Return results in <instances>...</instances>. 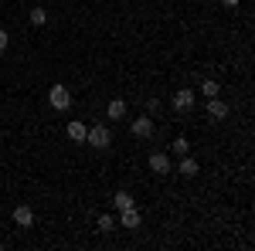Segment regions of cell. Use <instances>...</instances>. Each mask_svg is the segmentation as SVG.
<instances>
[{
	"mask_svg": "<svg viewBox=\"0 0 255 251\" xmlns=\"http://www.w3.org/2000/svg\"><path fill=\"white\" fill-rule=\"evenodd\" d=\"M48 102H51V109L65 112V109L72 105V92H68L65 85H51V88H48Z\"/></svg>",
	"mask_w": 255,
	"mask_h": 251,
	"instance_id": "obj_1",
	"label": "cell"
},
{
	"mask_svg": "<svg viewBox=\"0 0 255 251\" xmlns=\"http://www.w3.org/2000/svg\"><path fill=\"white\" fill-rule=\"evenodd\" d=\"M85 143H89V146H96V150H109V143H113V133H109L106 126H92V129L85 133Z\"/></svg>",
	"mask_w": 255,
	"mask_h": 251,
	"instance_id": "obj_2",
	"label": "cell"
},
{
	"mask_svg": "<svg viewBox=\"0 0 255 251\" xmlns=\"http://www.w3.org/2000/svg\"><path fill=\"white\" fill-rule=\"evenodd\" d=\"M174 109L177 112H191V109H194V92H191V88L174 92Z\"/></svg>",
	"mask_w": 255,
	"mask_h": 251,
	"instance_id": "obj_3",
	"label": "cell"
},
{
	"mask_svg": "<svg viewBox=\"0 0 255 251\" xmlns=\"http://www.w3.org/2000/svg\"><path fill=\"white\" fill-rule=\"evenodd\" d=\"M208 116H211V122H221V119L228 116V102H221V98H208Z\"/></svg>",
	"mask_w": 255,
	"mask_h": 251,
	"instance_id": "obj_4",
	"label": "cell"
},
{
	"mask_svg": "<svg viewBox=\"0 0 255 251\" xmlns=\"http://www.w3.org/2000/svg\"><path fill=\"white\" fill-rule=\"evenodd\" d=\"M14 224H17V228H31V224H34V211H31L27 204H17V207H14Z\"/></svg>",
	"mask_w": 255,
	"mask_h": 251,
	"instance_id": "obj_5",
	"label": "cell"
},
{
	"mask_svg": "<svg viewBox=\"0 0 255 251\" xmlns=\"http://www.w3.org/2000/svg\"><path fill=\"white\" fill-rule=\"evenodd\" d=\"M133 136H139V139H146V136H153V119L150 116H139V119H133Z\"/></svg>",
	"mask_w": 255,
	"mask_h": 251,
	"instance_id": "obj_6",
	"label": "cell"
},
{
	"mask_svg": "<svg viewBox=\"0 0 255 251\" xmlns=\"http://www.w3.org/2000/svg\"><path fill=\"white\" fill-rule=\"evenodd\" d=\"M65 133H68V139H72V143H85V133H89V126H85V122H79V119H72V122L65 126Z\"/></svg>",
	"mask_w": 255,
	"mask_h": 251,
	"instance_id": "obj_7",
	"label": "cell"
},
{
	"mask_svg": "<svg viewBox=\"0 0 255 251\" xmlns=\"http://www.w3.org/2000/svg\"><path fill=\"white\" fill-rule=\"evenodd\" d=\"M146 163H150V170H153V173H170V160H167V156L163 153H150V160H146Z\"/></svg>",
	"mask_w": 255,
	"mask_h": 251,
	"instance_id": "obj_8",
	"label": "cell"
},
{
	"mask_svg": "<svg viewBox=\"0 0 255 251\" xmlns=\"http://www.w3.org/2000/svg\"><path fill=\"white\" fill-rule=\"evenodd\" d=\"M119 228H139V211L136 207H126V211H119Z\"/></svg>",
	"mask_w": 255,
	"mask_h": 251,
	"instance_id": "obj_9",
	"label": "cell"
},
{
	"mask_svg": "<svg viewBox=\"0 0 255 251\" xmlns=\"http://www.w3.org/2000/svg\"><path fill=\"white\" fill-rule=\"evenodd\" d=\"M113 204H116V211H126V207H136V200L129 197L126 190H116V197H113Z\"/></svg>",
	"mask_w": 255,
	"mask_h": 251,
	"instance_id": "obj_10",
	"label": "cell"
},
{
	"mask_svg": "<svg viewBox=\"0 0 255 251\" xmlns=\"http://www.w3.org/2000/svg\"><path fill=\"white\" fill-rule=\"evenodd\" d=\"M106 112H109V119H123V116H126V102H123V98H113Z\"/></svg>",
	"mask_w": 255,
	"mask_h": 251,
	"instance_id": "obj_11",
	"label": "cell"
},
{
	"mask_svg": "<svg viewBox=\"0 0 255 251\" xmlns=\"http://www.w3.org/2000/svg\"><path fill=\"white\" fill-rule=\"evenodd\" d=\"M180 176H197V160L180 156Z\"/></svg>",
	"mask_w": 255,
	"mask_h": 251,
	"instance_id": "obj_12",
	"label": "cell"
},
{
	"mask_svg": "<svg viewBox=\"0 0 255 251\" xmlns=\"http://www.w3.org/2000/svg\"><path fill=\"white\" fill-rule=\"evenodd\" d=\"M170 150H174L177 156H187V153H191V143H187V139H184V136H177L174 143H170Z\"/></svg>",
	"mask_w": 255,
	"mask_h": 251,
	"instance_id": "obj_13",
	"label": "cell"
},
{
	"mask_svg": "<svg viewBox=\"0 0 255 251\" xmlns=\"http://www.w3.org/2000/svg\"><path fill=\"white\" fill-rule=\"evenodd\" d=\"M201 92H204L208 98H215L218 92H221V85H218V82H208V78H204V82H201Z\"/></svg>",
	"mask_w": 255,
	"mask_h": 251,
	"instance_id": "obj_14",
	"label": "cell"
},
{
	"mask_svg": "<svg viewBox=\"0 0 255 251\" xmlns=\"http://www.w3.org/2000/svg\"><path fill=\"white\" fill-rule=\"evenodd\" d=\"M44 20H48V10H44V7H34V10H31V24H34V27H41Z\"/></svg>",
	"mask_w": 255,
	"mask_h": 251,
	"instance_id": "obj_15",
	"label": "cell"
},
{
	"mask_svg": "<svg viewBox=\"0 0 255 251\" xmlns=\"http://www.w3.org/2000/svg\"><path fill=\"white\" fill-rule=\"evenodd\" d=\"M113 228H116V221L109 214H99V231H113Z\"/></svg>",
	"mask_w": 255,
	"mask_h": 251,
	"instance_id": "obj_16",
	"label": "cell"
},
{
	"mask_svg": "<svg viewBox=\"0 0 255 251\" xmlns=\"http://www.w3.org/2000/svg\"><path fill=\"white\" fill-rule=\"evenodd\" d=\"M146 112L157 116V112H160V98H150V102H146Z\"/></svg>",
	"mask_w": 255,
	"mask_h": 251,
	"instance_id": "obj_17",
	"label": "cell"
},
{
	"mask_svg": "<svg viewBox=\"0 0 255 251\" xmlns=\"http://www.w3.org/2000/svg\"><path fill=\"white\" fill-rule=\"evenodd\" d=\"M7 44H10V34H7V31H0V51H7Z\"/></svg>",
	"mask_w": 255,
	"mask_h": 251,
	"instance_id": "obj_18",
	"label": "cell"
},
{
	"mask_svg": "<svg viewBox=\"0 0 255 251\" xmlns=\"http://www.w3.org/2000/svg\"><path fill=\"white\" fill-rule=\"evenodd\" d=\"M221 3H225V7H238V0H221Z\"/></svg>",
	"mask_w": 255,
	"mask_h": 251,
	"instance_id": "obj_19",
	"label": "cell"
}]
</instances>
